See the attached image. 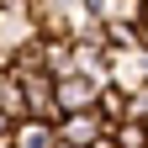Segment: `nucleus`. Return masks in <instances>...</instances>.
Here are the masks:
<instances>
[{"instance_id":"f257e3e1","label":"nucleus","mask_w":148,"mask_h":148,"mask_svg":"<svg viewBox=\"0 0 148 148\" xmlns=\"http://www.w3.org/2000/svg\"><path fill=\"white\" fill-rule=\"evenodd\" d=\"M95 95H101V79H90V74H64V79H53L58 116H69V111H95Z\"/></svg>"},{"instance_id":"f03ea898","label":"nucleus","mask_w":148,"mask_h":148,"mask_svg":"<svg viewBox=\"0 0 148 148\" xmlns=\"http://www.w3.org/2000/svg\"><path fill=\"white\" fill-rule=\"evenodd\" d=\"M53 132H58V143H69V148H90L95 138H106V122H101V111H69V116L53 122Z\"/></svg>"},{"instance_id":"7ed1b4c3","label":"nucleus","mask_w":148,"mask_h":148,"mask_svg":"<svg viewBox=\"0 0 148 148\" xmlns=\"http://www.w3.org/2000/svg\"><path fill=\"white\" fill-rule=\"evenodd\" d=\"M32 32V0H0V48H21Z\"/></svg>"},{"instance_id":"20e7f679","label":"nucleus","mask_w":148,"mask_h":148,"mask_svg":"<svg viewBox=\"0 0 148 148\" xmlns=\"http://www.w3.org/2000/svg\"><path fill=\"white\" fill-rule=\"evenodd\" d=\"M21 101H27V116L32 122H58V101H53V79L48 74L21 79Z\"/></svg>"},{"instance_id":"39448f33","label":"nucleus","mask_w":148,"mask_h":148,"mask_svg":"<svg viewBox=\"0 0 148 148\" xmlns=\"http://www.w3.org/2000/svg\"><path fill=\"white\" fill-rule=\"evenodd\" d=\"M95 111H101V122H106V132H111V127H116V122H127V111H132V95H127V90L122 85H101V95H95Z\"/></svg>"},{"instance_id":"423d86ee","label":"nucleus","mask_w":148,"mask_h":148,"mask_svg":"<svg viewBox=\"0 0 148 148\" xmlns=\"http://www.w3.org/2000/svg\"><path fill=\"white\" fill-rule=\"evenodd\" d=\"M11 148H58V132H53V122L21 116V122L11 127Z\"/></svg>"},{"instance_id":"0eeeda50","label":"nucleus","mask_w":148,"mask_h":148,"mask_svg":"<svg viewBox=\"0 0 148 148\" xmlns=\"http://www.w3.org/2000/svg\"><path fill=\"white\" fill-rule=\"evenodd\" d=\"M5 74H16V79L48 74V69H42V42H37V37H27L21 48H11V69H5Z\"/></svg>"},{"instance_id":"6e6552de","label":"nucleus","mask_w":148,"mask_h":148,"mask_svg":"<svg viewBox=\"0 0 148 148\" xmlns=\"http://www.w3.org/2000/svg\"><path fill=\"white\" fill-rule=\"evenodd\" d=\"M0 111H5L11 122H21V116H27V101H21V79H16V74H0Z\"/></svg>"},{"instance_id":"1a4fd4ad","label":"nucleus","mask_w":148,"mask_h":148,"mask_svg":"<svg viewBox=\"0 0 148 148\" xmlns=\"http://www.w3.org/2000/svg\"><path fill=\"white\" fill-rule=\"evenodd\" d=\"M111 143H116V148H148V127L138 116H127V122L111 127Z\"/></svg>"},{"instance_id":"9d476101","label":"nucleus","mask_w":148,"mask_h":148,"mask_svg":"<svg viewBox=\"0 0 148 148\" xmlns=\"http://www.w3.org/2000/svg\"><path fill=\"white\" fill-rule=\"evenodd\" d=\"M11 127H16V122L5 116V111H0V138H11Z\"/></svg>"},{"instance_id":"9b49d317","label":"nucleus","mask_w":148,"mask_h":148,"mask_svg":"<svg viewBox=\"0 0 148 148\" xmlns=\"http://www.w3.org/2000/svg\"><path fill=\"white\" fill-rule=\"evenodd\" d=\"M90 148H116V143H111V132H106V138H95V143H90Z\"/></svg>"},{"instance_id":"f8f14e48","label":"nucleus","mask_w":148,"mask_h":148,"mask_svg":"<svg viewBox=\"0 0 148 148\" xmlns=\"http://www.w3.org/2000/svg\"><path fill=\"white\" fill-rule=\"evenodd\" d=\"M0 148H11V138H0Z\"/></svg>"},{"instance_id":"ddd939ff","label":"nucleus","mask_w":148,"mask_h":148,"mask_svg":"<svg viewBox=\"0 0 148 148\" xmlns=\"http://www.w3.org/2000/svg\"><path fill=\"white\" fill-rule=\"evenodd\" d=\"M58 148H69V143H58Z\"/></svg>"},{"instance_id":"4468645a","label":"nucleus","mask_w":148,"mask_h":148,"mask_svg":"<svg viewBox=\"0 0 148 148\" xmlns=\"http://www.w3.org/2000/svg\"><path fill=\"white\" fill-rule=\"evenodd\" d=\"M143 127H148V116H143Z\"/></svg>"}]
</instances>
